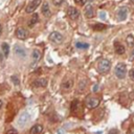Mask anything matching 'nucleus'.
I'll list each match as a JSON object with an SVG mask.
<instances>
[{
    "label": "nucleus",
    "instance_id": "obj_5",
    "mask_svg": "<svg viewBox=\"0 0 134 134\" xmlns=\"http://www.w3.org/2000/svg\"><path fill=\"white\" fill-rule=\"evenodd\" d=\"M15 34H16V37L20 40H25V39H27V37H28V32H27V31L25 28H23V27L17 28Z\"/></svg>",
    "mask_w": 134,
    "mask_h": 134
},
{
    "label": "nucleus",
    "instance_id": "obj_20",
    "mask_svg": "<svg viewBox=\"0 0 134 134\" xmlns=\"http://www.w3.org/2000/svg\"><path fill=\"white\" fill-rule=\"evenodd\" d=\"M106 27L107 26L104 25V24H102V23H96V24H94V25H92V28H93L94 31H98V32L106 29Z\"/></svg>",
    "mask_w": 134,
    "mask_h": 134
},
{
    "label": "nucleus",
    "instance_id": "obj_26",
    "mask_svg": "<svg viewBox=\"0 0 134 134\" xmlns=\"http://www.w3.org/2000/svg\"><path fill=\"white\" fill-rule=\"evenodd\" d=\"M12 81L15 83V85H19V79L16 75H13L12 76Z\"/></svg>",
    "mask_w": 134,
    "mask_h": 134
},
{
    "label": "nucleus",
    "instance_id": "obj_3",
    "mask_svg": "<svg viewBox=\"0 0 134 134\" xmlns=\"http://www.w3.org/2000/svg\"><path fill=\"white\" fill-rule=\"evenodd\" d=\"M86 106L87 108L89 109H93V108H96L98 105H100V100L97 97H94V96H88L86 98Z\"/></svg>",
    "mask_w": 134,
    "mask_h": 134
},
{
    "label": "nucleus",
    "instance_id": "obj_32",
    "mask_svg": "<svg viewBox=\"0 0 134 134\" xmlns=\"http://www.w3.org/2000/svg\"><path fill=\"white\" fill-rule=\"evenodd\" d=\"M130 60H132V61L134 60V50L132 51V54H131V56H130Z\"/></svg>",
    "mask_w": 134,
    "mask_h": 134
},
{
    "label": "nucleus",
    "instance_id": "obj_4",
    "mask_svg": "<svg viewBox=\"0 0 134 134\" xmlns=\"http://www.w3.org/2000/svg\"><path fill=\"white\" fill-rule=\"evenodd\" d=\"M29 118H31V115H29L27 112H23V113L20 114V116L18 117V121H17V124L19 127H24L27 123H28Z\"/></svg>",
    "mask_w": 134,
    "mask_h": 134
},
{
    "label": "nucleus",
    "instance_id": "obj_2",
    "mask_svg": "<svg viewBox=\"0 0 134 134\" xmlns=\"http://www.w3.org/2000/svg\"><path fill=\"white\" fill-rule=\"evenodd\" d=\"M115 75L117 76L118 79H124L126 76V73H127V68H126V65L124 63H119V64L116 65L115 67Z\"/></svg>",
    "mask_w": 134,
    "mask_h": 134
},
{
    "label": "nucleus",
    "instance_id": "obj_8",
    "mask_svg": "<svg viewBox=\"0 0 134 134\" xmlns=\"http://www.w3.org/2000/svg\"><path fill=\"white\" fill-rule=\"evenodd\" d=\"M49 40L54 43H61L63 41V36L58 32H54L53 34H50V36H49Z\"/></svg>",
    "mask_w": 134,
    "mask_h": 134
},
{
    "label": "nucleus",
    "instance_id": "obj_30",
    "mask_svg": "<svg viewBox=\"0 0 134 134\" xmlns=\"http://www.w3.org/2000/svg\"><path fill=\"white\" fill-rule=\"evenodd\" d=\"M108 134H118V131L114 129V130H111V131H110V132H109Z\"/></svg>",
    "mask_w": 134,
    "mask_h": 134
},
{
    "label": "nucleus",
    "instance_id": "obj_22",
    "mask_svg": "<svg viewBox=\"0 0 134 134\" xmlns=\"http://www.w3.org/2000/svg\"><path fill=\"white\" fill-rule=\"evenodd\" d=\"M1 47H2V50H3V53H4V56L5 57H7L9 56V54H10V46L7 43H3V44L1 45Z\"/></svg>",
    "mask_w": 134,
    "mask_h": 134
},
{
    "label": "nucleus",
    "instance_id": "obj_6",
    "mask_svg": "<svg viewBox=\"0 0 134 134\" xmlns=\"http://www.w3.org/2000/svg\"><path fill=\"white\" fill-rule=\"evenodd\" d=\"M40 4H41V0H32L31 3L27 5L26 12H27V13H32V12H35V11L38 9V6H39Z\"/></svg>",
    "mask_w": 134,
    "mask_h": 134
},
{
    "label": "nucleus",
    "instance_id": "obj_25",
    "mask_svg": "<svg viewBox=\"0 0 134 134\" xmlns=\"http://www.w3.org/2000/svg\"><path fill=\"white\" fill-rule=\"evenodd\" d=\"M86 1H87V0H75V2L78 5H84L86 3Z\"/></svg>",
    "mask_w": 134,
    "mask_h": 134
},
{
    "label": "nucleus",
    "instance_id": "obj_29",
    "mask_svg": "<svg viewBox=\"0 0 134 134\" xmlns=\"http://www.w3.org/2000/svg\"><path fill=\"white\" fill-rule=\"evenodd\" d=\"M6 134H18V132H17V131H16L15 129H10V130L6 132Z\"/></svg>",
    "mask_w": 134,
    "mask_h": 134
},
{
    "label": "nucleus",
    "instance_id": "obj_7",
    "mask_svg": "<svg viewBox=\"0 0 134 134\" xmlns=\"http://www.w3.org/2000/svg\"><path fill=\"white\" fill-rule=\"evenodd\" d=\"M67 15H68V17H69L70 19L75 20V19H78L79 16H80V12H79L75 7L70 6L69 9H68V11H67Z\"/></svg>",
    "mask_w": 134,
    "mask_h": 134
},
{
    "label": "nucleus",
    "instance_id": "obj_23",
    "mask_svg": "<svg viewBox=\"0 0 134 134\" xmlns=\"http://www.w3.org/2000/svg\"><path fill=\"white\" fill-rule=\"evenodd\" d=\"M126 42H127V44L130 46V47H133L134 46V37L132 35H129V36L127 37V39H126Z\"/></svg>",
    "mask_w": 134,
    "mask_h": 134
},
{
    "label": "nucleus",
    "instance_id": "obj_14",
    "mask_svg": "<svg viewBox=\"0 0 134 134\" xmlns=\"http://www.w3.org/2000/svg\"><path fill=\"white\" fill-rule=\"evenodd\" d=\"M34 86L38 88H44L47 86V80L46 79H38L34 82Z\"/></svg>",
    "mask_w": 134,
    "mask_h": 134
},
{
    "label": "nucleus",
    "instance_id": "obj_17",
    "mask_svg": "<svg viewBox=\"0 0 134 134\" xmlns=\"http://www.w3.org/2000/svg\"><path fill=\"white\" fill-rule=\"evenodd\" d=\"M42 14L45 17H50L51 12H50V10H49V5L47 2H45V3L42 5Z\"/></svg>",
    "mask_w": 134,
    "mask_h": 134
},
{
    "label": "nucleus",
    "instance_id": "obj_24",
    "mask_svg": "<svg viewBox=\"0 0 134 134\" xmlns=\"http://www.w3.org/2000/svg\"><path fill=\"white\" fill-rule=\"evenodd\" d=\"M100 17H101V19L105 20V19L107 18V14H106V12H104V11H102V12H100Z\"/></svg>",
    "mask_w": 134,
    "mask_h": 134
},
{
    "label": "nucleus",
    "instance_id": "obj_16",
    "mask_svg": "<svg viewBox=\"0 0 134 134\" xmlns=\"http://www.w3.org/2000/svg\"><path fill=\"white\" fill-rule=\"evenodd\" d=\"M43 131V127L41 125H35L32 127L31 131H29V133L31 134H40L41 132Z\"/></svg>",
    "mask_w": 134,
    "mask_h": 134
},
{
    "label": "nucleus",
    "instance_id": "obj_15",
    "mask_svg": "<svg viewBox=\"0 0 134 134\" xmlns=\"http://www.w3.org/2000/svg\"><path fill=\"white\" fill-rule=\"evenodd\" d=\"M84 14H85V17H87V18H93L94 12H93V7H92L91 4H88L86 6L85 11H84Z\"/></svg>",
    "mask_w": 134,
    "mask_h": 134
},
{
    "label": "nucleus",
    "instance_id": "obj_12",
    "mask_svg": "<svg viewBox=\"0 0 134 134\" xmlns=\"http://www.w3.org/2000/svg\"><path fill=\"white\" fill-rule=\"evenodd\" d=\"M81 109H82V105L78 100H75L71 103V105H70V110H71L72 113H76V112L81 111Z\"/></svg>",
    "mask_w": 134,
    "mask_h": 134
},
{
    "label": "nucleus",
    "instance_id": "obj_33",
    "mask_svg": "<svg viewBox=\"0 0 134 134\" xmlns=\"http://www.w3.org/2000/svg\"><path fill=\"white\" fill-rule=\"evenodd\" d=\"M97 89H98V86H97V85H94V86H93V91H96Z\"/></svg>",
    "mask_w": 134,
    "mask_h": 134
},
{
    "label": "nucleus",
    "instance_id": "obj_18",
    "mask_svg": "<svg viewBox=\"0 0 134 134\" xmlns=\"http://www.w3.org/2000/svg\"><path fill=\"white\" fill-rule=\"evenodd\" d=\"M38 21H39V16H38V14H34L32 15V17L31 18V20H29V22H28V26L29 27H32L36 24Z\"/></svg>",
    "mask_w": 134,
    "mask_h": 134
},
{
    "label": "nucleus",
    "instance_id": "obj_13",
    "mask_svg": "<svg viewBox=\"0 0 134 134\" xmlns=\"http://www.w3.org/2000/svg\"><path fill=\"white\" fill-rule=\"evenodd\" d=\"M114 49H115V51H116V54H125V46L122 44V43H119L118 41H115L114 42Z\"/></svg>",
    "mask_w": 134,
    "mask_h": 134
},
{
    "label": "nucleus",
    "instance_id": "obj_28",
    "mask_svg": "<svg viewBox=\"0 0 134 134\" xmlns=\"http://www.w3.org/2000/svg\"><path fill=\"white\" fill-rule=\"evenodd\" d=\"M129 76H130V79L132 81H134V68L133 69H131L130 70V72H129Z\"/></svg>",
    "mask_w": 134,
    "mask_h": 134
},
{
    "label": "nucleus",
    "instance_id": "obj_21",
    "mask_svg": "<svg viewBox=\"0 0 134 134\" xmlns=\"http://www.w3.org/2000/svg\"><path fill=\"white\" fill-rule=\"evenodd\" d=\"M75 47L80 48V49H87L89 47L88 43H84V42H76L75 43Z\"/></svg>",
    "mask_w": 134,
    "mask_h": 134
},
{
    "label": "nucleus",
    "instance_id": "obj_9",
    "mask_svg": "<svg viewBox=\"0 0 134 134\" xmlns=\"http://www.w3.org/2000/svg\"><path fill=\"white\" fill-rule=\"evenodd\" d=\"M128 17V9L127 7H121L117 12V19L118 21H124Z\"/></svg>",
    "mask_w": 134,
    "mask_h": 134
},
{
    "label": "nucleus",
    "instance_id": "obj_27",
    "mask_svg": "<svg viewBox=\"0 0 134 134\" xmlns=\"http://www.w3.org/2000/svg\"><path fill=\"white\" fill-rule=\"evenodd\" d=\"M63 1H64V0H53L54 4L57 5V6H58V5H61L63 3Z\"/></svg>",
    "mask_w": 134,
    "mask_h": 134
},
{
    "label": "nucleus",
    "instance_id": "obj_34",
    "mask_svg": "<svg viewBox=\"0 0 134 134\" xmlns=\"http://www.w3.org/2000/svg\"><path fill=\"white\" fill-rule=\"evenodd\" d=\"M2 59H3V57H2V54H0V61H2Z\"/></svg>",
    "mask_w": 134,
    "mask_h": 134
},
{
    "label": "nucleus",
    "instance_id": "obj_31",
    "mask_svg": "<svg viewBox=\"0 0 134 134\" xmlns=\"http://www.w3.org/2000/svg\"><path fill=\"white\" fill-rule=\"evenodd\" d=\"M64 133H65L64 130H62V129H59L58 130V134H64Z\"/></svg>",
    "mask_w": 134,
    "mask_h": 134
},
{
    "label": "nucleus",
    "instance_id": "obj_35",
    "mask_svg": "<svg viewBox=\"0 0 134 134\" xmlns=\"http://www.w3.org/2000/svg\"><path fill=\"white\" fill-rule=\"evenodd\" d=\"M1 32H2V27H1V25H0V36H1Z\"/></svg>",
    "mask_w": 134,
    "mask_h": 134
},
{
    "label": "nucleus",
    "instance_id": "obj_38",
    "mask_svg": "<svg viewBox=\"0 0 134 134\" xmlns=\"http://www.w3.org/2000/svg\"><path fill=\"white\" fill-rule=\"evenodd\" d=\"M131 2H132V3L134 4V0H131Z\"/></svg>",
    "mask_w": 134,
    "mask_h": 134
},
{
    "label": "nucleus",
    "instance_id": "obj_10",
    "mask_svg": "<svg viewBox=\"0 0 134 134\" xmlns=\"http://www.w3.org/2000/svg\"><path fill=\"white\" fill-rule=\"evenodd\" d=\"M14 51H15L16 56H17L18 58L23 59V58H25L26 57V53H25V50H24V48L21 47V46H19V45H15V47H14Z\"/></svg>",
    "mask_w": 134,
    "mask_h": 134
},
{
    "label": "nucleus",
    "instance_id": "obj_11",
    "mask_svg": "<svg viewBox=\"0 0 134 134\" xmlns=\"http://www.w3.org/2000/svg\"><path fill=\"white\" fill-rule=\"evenodd\" d=\"M72 86H73V81L71 80V79H68V80H66V81H64L62 83V90L63 91H69L70 89L72 88Z\"/></svg>",
    "mask_w": 134,
    "mask_h": 134
},
{
    "label": "nucleus",
    "instance_id": "obj_19",
    "mask_svg": "<svg viewBox=\"0 0 134 134\" xmlns=\"http://www.w3.org/2000/svg\"><path fill=\"white\" fill-rule=\"evenodd\" d=\"M41 58V53L40 50H38V49H35L34 51H32V60H34V62H38Z\"/></svg>",
    "mask_w": 134,
    "mask_h": 134
},
{
    "label": "nucleus",
    "instance_id": "obj_36",
    "mask_svg": "<svg viewBox=\"0 0 134 134\" xmlns=\"http://www.w3.org/2000/svg\"><path fill=\"white\" fill-rule=\"evenodd\" d=\"M1 107H2V101L0 100V109H1Z\"/></svg>",
    "mask_w": 134,
    "mask_h": 134
},
{
    "label": "nucleus",
    "instance_id": "obj_1",
    "mask_svg": "<svg viewBox=\"0 0 134 134\" xmlns=\"http://www.w3.org/2000/svg\"><path fill=\"white\" fill-rule=\"evenodd\" d=\"M111 62L107 59H102L97 64V71L100 73H107L110 70Z\"/></svg>",
    "mask_w": 134,
    "mask_h": 134
},
{
    "label": "nucleus",
    "instance_id": "obj_37",
    "mask_svg": "<svg viewBox=\"0 0 134 134\" xmlns=\"http://www.w3.org/2000/svg\"><path fill=\"white\" fill-rule=\"evenodd\" d=\"M131 134H134V128H133L132 130H131Z\"/></svg>",
    "mask_w": 134,
    "mask_h": 134
}]
</instances>
